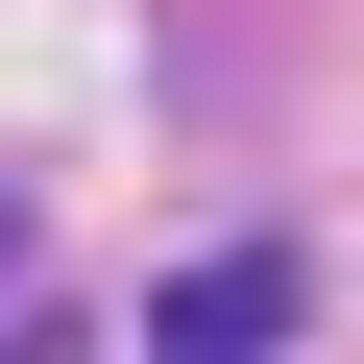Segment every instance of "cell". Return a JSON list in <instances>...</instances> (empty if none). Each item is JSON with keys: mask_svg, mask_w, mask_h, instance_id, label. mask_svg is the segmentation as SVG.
I'll return each instance as SVG.
<instances>
[{"mask_svg": "<svg viewBox=\"0 0 364 364\" xmlns=\"http://www.w3.org/2000/svg\"><path fill=\"white\" fill-rule=\"evenodd\" d=\"M146 340H170V364H267V340H291V267H267V243L170 267V291H146Z\"/></svg>", "mask_w": 364, "mask_h": 364, "instance_id": "1", "label": "cell"}, {"mask_svg": "<svg viewBox=\"0 0 364 364\" xmlns=\"http://www.w3.org/2000/svg\"><path fill=\"white\" fill-rule=\"evenodd\" d=\"M0 267H25V219H0Z\"/></svg>", "mask_w": 364, "mask_h": 364, "instance_id": "2", "label": "cell"}]
</instances>
